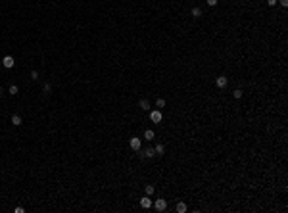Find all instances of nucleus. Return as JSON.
<instances>
[{
	"label": "nucleus",
	"mask_w": 288,
	"mask_h": 213,
	"mask_svg": "<svg viewBox=\"0 0 288 213\" xmlns=\"http://www.w3.org/2000/svg\"><path fill=\"white\" fill-rule=\"evenodd\" d=\"M152 204H154V202L150 200V196H144V198H140V207H142V209H150Z\"/></svg>",
	"instance_id": "nucleus-3"
},
{
	"label": "nucleus",
	"mask_w": 288,
	"mask_h": 213,
	"mask_svg": "<svg viewBox=\"0 0 288 213\" xmlns=\"http://www.w3.org/2000/svg\"><path fill=\"white\" fill-rule=\"evenodd\" d=\"M154 152H156V156H163V152H165V146L163 144H158L154 148Z\"/></svg>",
	"instance_id": "nucleus-7"
},
{
	"label": "nucleus",
	"mask_w": 288,
	"mask_h": 213,
	"mask_svg": "<svg viewBox=\"0 0 288 213\" xmlns=\"http://www.w3.org/2000/svg\"><path fill=\"white\" fill-rule=\"evenodd\" d=\"M192 17H202V10L200 8H192Z\"/></svg>",
	"instance_id": "nucleus-14"
},
{
	"label": "nucleus",
	"mask_w": 288,
	"mask_h": 213,
	"mask_svg": "<svg viewBox=\"0 0 288 213\" xmlns=\"http://www.w3.org/2000/svg\"><path fill=\"white\" fill-rule=\"evenodd\" d=\"M31 79H35V81L39 79V73H37V71H31Z\"/></svg>",
	"instance_id": "nucleus-19"
},
{
	"label": "nucleus",
	"mask_w": 288,
	"mask_h": 213,
	"mask_svg": "<svg viewBox=\"0 0 288 213\" xmlns=\"http://www.w3.org/2000/svg\"><path fill=\"white\" fill-rule=\"evenodd\" d=\"M50 90H52V87H50V83H44L42 85V92L46 94V96H48V94H50Z\"/></svg>",
	"instance_id": "nucleus-12"
},
{
	"label": "nucleus",
	"mask_w": 288,
	"mask_h": 213,
	"mask_svg": "<svg viewBox=\"0 0 288 213\" xmlns=\"http://www.w3.org/2000/svg\"><path fill=\"white\" fill-rule=\"evenodd\" d=\"M156 106L158 108H165V100L163 98H158V100H156Z\"/></svg>",
	"instance_id": "nucleus-17"
},
{
	"label": "nucleus",
	"mask_w": 288,
	"mask_h": 213,
	"mask_svg": "<svg viewBox=\"0 0 288 213\" xmlns=\"http://www.w3.org/2000/svg\"><path fill=\"white\" fill-rule=\"evenodd\" d=\"M161 117H163V115H161V111H160V110H152V111H150V119L154 121V123H160Z\"/></svg>",
	"instance_id": "nucleus-5"
},
{
	"label": "nucleus",
	"mask_w": 288,
	"mask_h": 213,
	"mask_svg": "<svg viewBox=\"0 0 288 213\" xmlns=\"http://www.w3.org/2000/svg\"><path fill=\"white\" fill-rule=\"evenodd\" d=\"M152 205H154L156 211H165V209H167V202H165V200H161V198H160V200H156Z\"/></svg>",
	"instance_id": "nucleus-1"
},
{
	"label": "nucleus",
	"mask_w": 288,
	"mask_h": 213,
	"mask_svg": "<svg viewBox=\"0 0 288 213\" xmlns=\"http://www.w3.org/2000/svg\"><path fill=\"white\" fill-rule=\"evenodd\" d=\"M2 65L8 67V69H12V67L15 65V60L12 58V56H4V58H2Z\"/></svg>",
	"instance_id": "nucleus-2"
},
{
	"label": "nucleus",
	"mask_w": 288,
	"mask_h": 213,
	"mask_svg": "<svg viewBox=\"0 0 288 213\" xmlns=\"http://www.w3.org/2000/svg\"><path fill=\"white\" fill-rule=\"evenodd\" d=\"M144 138H146V140H154V131L148 129L146 133H144Z\"/></svg>",
	"instance_id": "nucleus-13"
},
{
	"label": "nucleus",
	"mask_w": 288,
	"mask_h": 213,
	"mask_svg": "<svg viewBox=\"0 0 288 213\" xmlns=\"http://www.w3.org/2000/svg\"><path fill=\"white\" fill-rule=\"evenodd\" d=\"M8 92H10V94H12V96H15V94H18V92H19V88H18V87H15V85H12V87H10V90H8Z\"/></svg>",
	"instance_id": "nucleus-15"
},
{
	"label": "nucleus",
	"mask_w": 288,
	"mask_h": 213,
	"mask_svg": "<svg viewBox=\"0 0 288 213\" xmlns=\"http://www.w3.org/2000/svg\"><path fill=\"white\" fill-rule=\"evenodd\" d=\"M12 123H14L15 127H19L23 121H21V117H19V115H15V113H14V115H12Z\"/></svg>",
	"instance_id": "nucleus-10"
},
{
	"label": "nucleus",
	"mask_w": 288,
	"mask_h": 213,
	"mask_svg": "<svg viewBox=\"0 0 288 213\" xmlns=\"http://www.w3.org/2000/svg\"><path fill=\"white\" fill-rule=\"evenodd\" d=\"M138 106H140V110H144V111L150 110V102H148V100H140V102H138Z\"/></svg>",
	"instance_id": "nucleus-9"
},
{
	"label": "nucleus",
	"mask_w": 288,
	"mask_h": 213,
	"mask_svg": "<svg viewBox=\"0 0 288 213\" xmlns=\"http://www.w3.org/2000/svg\"><path fill=\"white\" fill-rule=\"evenodd\" d=\"M186 204H184V202H179V204H177V211L179 213H184V211H186Z\"/></svg>",
	"instance_id": "nucleus-11"
},
{
	"label": "nucleus",
	"mask_w": 288,
	"mask_h": 213,
	"mask_svg": "<svg viewBox=\"0 0 288 213\" xmlns=\"http://www.w3.org/2000/svg\"><path fill=\"white\" fill-rule=\"evenodd\" d=\"M144 190H146V194H148V196L154 194V186H152V184H146V186H144Z\"/></svg>",
	"instance_id": "nucleus-16"
},
{
	"label": "nucleus",
	"mask_w": 288,
	"mask_h": 213,
	"mask_svg": "<svg viewBox=\"0 0 288 213\" xmlns=\"http://www.w3.org/2000/svg\"><path fill=\"white\" fill-rule=\"evenodd\" d=\"M267 4L269 6H277V0H267Z\"/></svg>",
	"instance_id": "nucleus-21"
},
{
	"label": "nucleus",
	"mask_w": 288,
	"mask_h": 213,
	"mask_svg": "<svg viewBox=\"0 0 288 213\" xmlns=\"http://www.w3.org/2000/svg\"><path fill=\"white\" fill-rule=\"evenodd\" d=\"M233 96H234V98H242V90H240V88H236V90L233 92Z\"/></svg>",
	"instance_id": "nucleus-18"
},
{
	"label": "nucleus",
	"mask_w": 288,
	"mask_h": 213,
	"mask_svg": "<svg viewBox=\"0 0 288 213\" xmlns=\"http://www.w3.org/2000/svg\"><path fill=\"white\" fill-rule=\"evenodd\" d=\"M129 144H131V148L137 152V150H140V146H142V142H140V138L138 136H133V138L129 140Z\"/></svg>",
	"instance_id": "nucleus-4"
},
{
	"label": "nucleus",
	"mask_w": 288,
	"mask_h": 213,
	"mask_svg": "<svg viewBox=\"0 0 288 213\" xmlns=\"http://www.w3.org/2000/svg\"><path fill=\"white\" fill-rule=\"evenodd\" d=\"M280 6H282V8H286V6H288V0H280Z\"/></svg>",
	"instance_id": "nucleus-22"
},
{
	"label": "nucleus",
	"mask_w": 288,
	"mask_h": 213,
	"mask_svg": "<svg viewBox=\"0 0 288 213\" xmlns=\"http://www.w3.org/2000/svg\"><path fill=\"white\" fill-rule=\"evenodd\" d=\"M215 85H217V88H225L227 87V77H225V75L217 77V79H215Z\"/></svg>",
	"instance_id": "nucleus-6"
},
{
	"label": "nucleus",
	"mask_w": 288,
	"mask_h": 213,
	"mask_svg": "<svg viewBox=\"0 0 288 213\" xmlns=\"http://www.w3.org/2000/svg\"><path fill=\"white\" fill-rule=\"evenodd\" d=\"M142 154H144V158H154V156H156L154 148H146V150H142Z\"/></svg>",
	"instance_id": "nucleus-8"
},
{
	"label": "nucleus",
	"mask_w": 288,
	"mask_h": 213,
	"mask_svg": "<svg viewBox=\"0 0 288 213\" xmlns=\"http://www.w3.org/2000/svg\"><path fill=\"white\" fill-rule=\"evenodd\" d=\"M207 4L210 6H217V0H207Z\"/></svg>",
	"instance_id": "nucleus-20"
}]
</instances>
